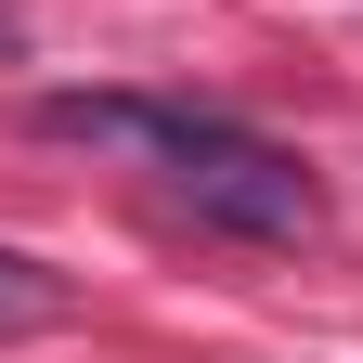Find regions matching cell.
<instances>
[{"label": "cell", "instance_id": "cell-3", "mask_svg": "<svg viewBox=\"0 0 363 363\" xmlns=\"http://www.w3.org/2000/svg\"><path fill=\"white\" fill-rule=\"evenodd\" d=\"M65 311H78V286H65L52 259H26V247H0V337H52Z\"/></svg>", "mask_w": 363, "mask_h": 363}, {"label": "cell", "instance_id": "cell-1", "mask_svg": "<svg viewBox=\"0 0 363 363\" xmlns=\"http://www.w3.org/2000/svg\"><path fill=\"white\" fill-rule=\"evenodd\" d=\"M169 195L195 208L208 234H247V247H286V234L325 220V182H311L286 143H259L247 117H220L208 143H182V156H169Z\"/></svg>", "mask_w": 363, "mask_h": 363}, {"label": "cell", "instance_id": "cell-2", "mask_svg": "<svg viewBox=\"0 0 363 363\" xmlns=\"http://www.w3.org/2000/svg\"><path fill=\"white\" fill-rule=\"evenodd\" d=\"M39 130H52V143H143V156H182V143L220 130V104H169V91H52Z\"/></svg>", "mask_w": 363, "mask_h": 363}]
</instances>
